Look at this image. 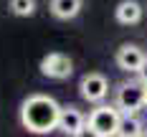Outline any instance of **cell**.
<instances>
[{"label":"cell","mask_w":147,"mask_h":137,"mask_svg":"<svg viewBox=\"0 0 147 137\" xmlns=\"http://www.w3.org/2000/svg\"><path fill=\"white\" fill-rule=\"evenodd\" d=\"M145 107H147V84H145Z\"/></svg>","instance_id":"cell-14"},{"label":"cell","mask_w":147,"mask_h":137,"mask_svg":"<svg viewBox=\"0 0 147 137\" xmlns=\"http://www.w3.org/2000/svg\"><path fill=\"white\" fill-rule=\"evenodd\" d=\"M79 91H81V97L91 102V104H99L107 99V94H109V81H107V76L104 74H96V71H91V74L81 76V81H79Z\"/></svg>","instance_id":"cell-4"},{"label":"cell","mask_w":147,"mask_h":137,"mask_svg":"<svg viewBox=\"0 0 147 137\" xmlns=\"http://www.w3.org/2000/svg\"><path fill=\"white\" fill-rule=\"evenodd\" d=\"M140 81H142V84H147V61H145V66L140 69Z\"/></svg>","instance_id":"cell-13"},{"label":"cell","mask_w":147,"mask_h":137,"mask_svg":"<svg viewBox=\"0 0 147 137\" xmlns=\"http://www.w3.org/2000/svg\"><path fill=\"white\" fill-rule=\"evenodd\" d=\"M61 104L48 94H30L20 104V124L33 135H46L59 127Z\"/></svg>","instance_id":"cell-1"},{"label":"cell","mask_w":147,"mask_h":137,"mask_svg":"<svg viewBox=\"0 0 147 137\" xmlns=\"http://www.w3.org/2000/svg\"><path fill=\"white\" fill-rule=\"evenodd\" d=\"M84 127H86V117H84L81 109H76V107H61L59 127L56 130H61L63 135H69V137H76Z\"/></svg>","instance_id":"cell-7"},{"label":"cell","mask_w":147,"mask_h":137,"mask_svg":"<svg viewBox=\"0 0 147 137\" xmlns=\"http://www.w3.org/2000/svg\"><path fill=\"white\" fill-rule=\"evenodd\" d=\"M41 74L48 79H69L74 74V61L66 53H48L41 59Z\"/></svg>","instance_id":"cell-5"},{"label":"cell","mask_w":147,"mask_h":137,"mask_svg":"<svg viewBox=\"0 0 147 137\" xmlns=\"http://www.w3.org/2000/svg\"><path fill=\"white\" fill-rule=\"evenodd\" d=\"M114 107L122 114H137L145 107V84L142 81H124V84H119Z\"/></svg>","instance_id":"cell-3"},{"label":"cell","mask_w":147,"mask_h":137,"mask_svg":"<svg viewBox=\"0 0 147 137\" xmlns=\"http://www.w3.org/2000/svg\"><path fill=\"white\" fill-rule=\"evenodd\" d=\"M142 135H145V130H142L140 117H137V114H122L117 137H142Z\"/></svg>","instance_id":"cell-10"},{"label":"cell","mask_w":147,"mask_h":137,"mask_svg":"<svg viewBox=\"0 0 147 137\" xmlns=\"http://www.w3.org/2000/svg\"><path fill=\"white\" fill-rule=\"evenodd\" d=\"M76 137H99V135H96V132H94V130H91V127L86 124V127H84V130H81V132H79Z\"/></svg>","instance_id":"cell-12"},{"label":"cell","mask_w":147,"mask_h":137,"mask_svg":"<svg viewBox=\"0 0 147 137\" xmlns=\"http://www.w3.org/2000/svg\"><path fill=\"white\" fill-rule=\"evenodd\" d=\"M142 137H147V132H145V135H142Z\"/></svg>","instance_id":"cell-15"},{"label":"cell","mask_w":147,"mask_h":137,"mask_svg":"<svg viewBox=\"0 0 147 137\" xmlns=\"http://www.w3.org/2000/svg\"><path fill=\"white\" fill-rule=\"evenodd\" d=\"M119 119H122V112H119L114 104H99V107H94V109L89 112L86 124L99 137H117Z\"/></svg>","instance_id":"cell-2"},{"label":"cell","mask_w":147,"mask_h":137,"mask_svg":"<svg viewBox=\"0 0 147 137\" xmlns=\"http://www.w3.org/2000/svg\"><path fill=\"white\" fill-rule=\"evenodd\" d=\"M145 61H147L145 51L134 43H124L117 51V66L122 71H127V74H140V69L145 66Z\"/></svg>","instance_id":"cell-6"},{"label":"cell","mask_w":147,"mask_h":137,"mask_svg":"<svg viewBox=\"0 0 147 137\" xmlns=\"http://www.w3.org/2000/svg\"><path fill=\"white\" fill-rule=\"evenodd\" d=\"M81 10V0H51V13L59 20H69L76 18Z\"/></svg>","instance_id":"cell-9"},{"label":"cell","mask_w":147,"mask_h":137,"mask_svg":"<svg viewBox=\"0 0 147 137\" xmlns=\"http://www.w3.org/2000/svg\"><path fill=\"white\" fill-rule=\"evenodd\" d=\"M10 10L20 18H28L36 13V0H10Z\"/></svg>","instance_id":"cell-11"},{"label":"cell","mask_w":147,"mask_h":137,"mask_svg":"<svg viewBox=\"0 0 147 137\" xmlns=\"http://www.w3.org/2000/svg\"><path fill=\"white\" fill-rule=\"evenodd\" d=\"M117 20L122 26H134L142 20V5L137 0H122L117 5Z\"/></svg>","instance_id":"cell-8"}]
</instances>
